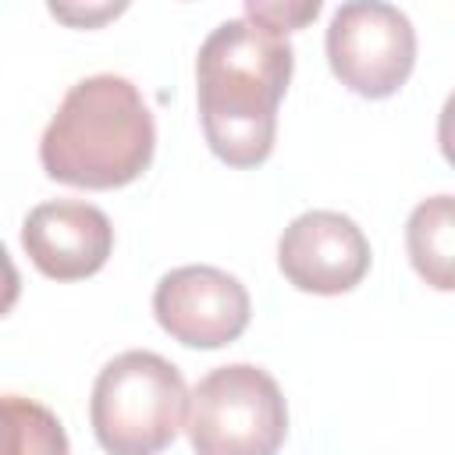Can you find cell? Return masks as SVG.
I'll return each mask as SVG.
<instances>
[{
  "mask_svg": "<svg viewBox=\"0 0 455 455\" xmlns=\"http://www.w3.org/2000/svg\"><path fill=\"white\" fill-rule=\"evenodd\" d=\"M185 416L196 455H277L288 437L284 395L252 363L210 370L192 387Z\"/></svg>",
  "mask_w": 455,
  "mask_h": 455,
  "instance_id": "4",
  "label": "cell"
},
{
  "mask_svg": "<svg viewBox=\"0 0 455 455\" xmlns=\"http://www.w3.org/2000/svg\"><path fill=\"white\" fill-rule=\"evenodd\" d=\"M320 14V0H302V4H256L249 0L245 4V18L288 36L291 28H302L306 21H313Z\"/></svg>",
  "mask_w": 455,
  "mask_h": 455,
  "instance_id": "11",
  "label": "cell"
},
{
  "mask_svg": "<svg viewBox=\"0 0 455 455\" xmlns=\"http://www.w3.org/2000/svg\"><path fill=\"white\" fill-rule=\"evenodd\" d=\"M405 249L416 274L430 288L437 291L455 288V199L451 196H430L409 213Z\"/></svg>",
  "mask_w": 455,
  "mask_h": 455,
  "instance_id": "9",
  "label": "cell"
},
{
  "mask_svg": "<svg viewBox=\"0 0 455 455\" xmlns=\"http://www.w3.org/2000/svg\"><path fill=\"white\" fill-rule=\"evenodd\" d=\"M327 60L334 78L355 96H395L416 64V28L398 7L380 0L341 4L327 25Z\"/></svg>",
  "mask_w": 455,
  "mask_h": 455,
  "instance_id": "5",
  "label": "cell"
},
{
  "mask_svg": "<svg viewBox=\"0 0 455 455\" xmlns=\"http://www.w3.org/2000/svg\"><path fill=\"white\" fill-rule=\"evenodd\" d=\"M21 245L39 274L53 281H82L107 263L114 249V228L110 217L92 203L53 199L28 210L21 224Z\"/></svg>",
  "mask_w": 455,
  "mask_h": 455,
  "instance_id": "8",
  "label": "cell"
},
{
  "mask_svg": "<svg viewBox=\"0 0 455 455\" xmlns=\"http://www.w3.org/2000/svg\"><path fill=\"white\" fill-rule=\"evenodd\" d=\"M245 284L217 267L188 263L156 281L153 316L156 323L188 348H224L249 327Z\"/></svg>",
  "mask_w": 455,
  "mask_h": 455,
  "instance_id": "6",
  "label": "cell"
},
{
  "mask_svg": "<svg viewBox=\"0 0 455 455\" xmlns=\"http://www.w3.org/2000/svg\"><path fill=\"white\" fill-rule=\"evenodd\" d=\"M0 455H68V434L46 405L0 395Z\"/></svg>",
  "mask_w": 455,
  "mask_h": 455,
  "instance_id": "10",
  "label": "cell"
},
{
  "mask_svg": "<svg viewBox=\"0 0 455 455\" xmlns=\"http://www.w3.org/2000/svg\"><path fill=\"white\" fill-rule=\"evenodd\" d=\"M288 36L231 18L217 25L196 57V96L206 146L231 167H259L277 135V103L291 82Z\"/></svg>",
  "mask_w": 455,
  "mask_h": 455,
  "instance_id": "1",
  "label": "cell"
},
{
  "mask_svg": "<svg viewBox=\"0 0 455 455\" xmlns=\"http://www.w3.org/2000/svg\"><path fill=\"white\" fill-rule=\"evenodd\" d=\"M188 409V387L181 370L146 348L114 355L89 398V419L107 455H156L164 451Z\"/></svg>",
  "mask_w": 455,
  "mask_h": 455,
  "instance_id": "3",
  "label": "cell"
},
{
  "mask_svg": "<svg viewBox=\"0 0 455 455\" xmlns=\"http://www.w3.org/2000/svg\"><path fill=\"white\" fill-rule=\"evenodd\" d=\"M156 149V124L142 92L121 75H92L68 89L39 139V164L75 188L132 185Z\"/></svg>",
  "mask_w": 455,
  "mask_h": 455,
  "instance_id": "2",
  "label": "cell"
},
{
  "mask_svg": "<svg viewBox=\"0 0 455 455\" xmlns=\"http://www.w3.org/2000/svg\"><path fill=\"white\" fill-rule=\"evenodd\" d=\"M18 295H21V277H18V267H14L11 252L0 242V316H7L14 309Z\"/></svg>",
  "mask_w": 455,
  "mask_h": 455,
  "instance_id": "13",
  "label": "cell"
},
{
  "mask_svg": "<svg viewBox=\"0 0 455 455\" xmlns=\"http://www.w3.org/2000/svg\"><path fill=\"white\" fill-rule=\"evenodd\" d=\"M277 267L299 291L341 295L370 270V242L363 228L338 210L299 213L277 242Z\"/></svg>",
  "mask_w": 455,
  "mask_h": 455,
  "instance_id": "7",
  "label": "cell"
},
{
  "mask_svg": "<svg viewBox=\"0 0 455 455\" xmlns=\"http://www.w3.org/2000/svg\"><path fill=\"white\" fill-rule=\"evenodd\" d=\"M121 11H124V4H103V7H68V4H50V14H53V18L71 21V25H85V28L107 21V18H114V14H121Z\"/></svg>",
  "mask_w": 455,
  "mask_h": 455,
  "instance_id": "12",
  "label": "cell"
}]
</instances>
